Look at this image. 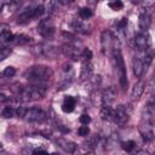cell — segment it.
<instances>
[{
  "mask_svg": "<svg viewBox=\"0 0 155 155\" xmlns=\"http://www.w3.org/2000/svg\"><path fill=\"white\" fill-rule=\"evenodd\" d=\"M53 71L46 65H31L24 71L25 80L34 86H45V84L52 78Z\"/></svg>",
  "mask_w": 155,
  "mask_h": 155,
  "instance_id": "6da1fadb",
  "label": "cell"
},
{
  "mask_svg": "<svg viewBox=\"0 0 155 155\" xmlns=\"http://www.w3.org/2000/svg\"><path fill=\"white\" fill-rule=\"evenodd\" d=\"M154 117H155V108L153 103H149L143 110L142 121L138 127L142 137L148 142L154 139Z\"/></svg>",
  "mask_w": 155,
  "mask_h": 155,
  "instance_id": "7a4b0ae2",
  "label": "cell"
},
{
  "mask_svg": "<svg viewBox=\"0 0 155 155\" xmlns=\"http://www.w3.org/2000/svg\"><path fill=\"white\" fill-rule=\"evenodd\" d=\"M46 88L45 86H21L16 91V99L19 102H31L40 99L45 96Z\"/></svg>",
  "mask_w": 155,
  "mask_h": 155,
  "instance_id": "3957f363",
  "label": "cell"
},
{
  "mask_svg": "<svg viewBox=\"0 0 155 155\" xmlns=\"http://www.w3.org/2000/svg\"><path fill=\"white\" fill-rule=\"evenodd\" d=\"M113 62H114V65H115V69L117 70V74H119V81H120V86L122 87V90H126L127 88V73H126V67H125V62H124V58H122V53H121V50L117 46H114L113 51Z\"/></svg>",
  "mask_w": 155,
  "mask_h": 155,
  "instance_id": "277c9868",
  "label": "cell"
},
{
  "mask_svg": "<svg viewBox=\"0 0 155 155\" xmlns=\"http://www.w3.org/2000/svg\"><path fill=\"white\" fill-rule=\"evenodd\" d=\"M45 12V8L42 5H36V6H29L25 7L21 11V13L17 17V23L18 24H25L35 18H39L42 16Z\"/></svg>",
  "mask_w": 155,
  "mask_h": 155,
  "instance_id": "5b68a950",
  "label": "cell"
},
{
  "mask_svg": "<svg viewBox=\"0 0 155 155\" xmlns=\"http://www.w3.org/2000/svg\"><path fill=\"white\" fill-rule=\"evenodd\" d=\"M31 51L36 56H40V57H44V58H47V59H54V58L58 57L61 50L51 42H41V44H38V45L33 46Z\"/></svg>",
  "mask_w": 155,
  "mask_h": 155,
  "instance_id": "8992f818",
  "label": "cell"
},
{
  "mask_svg": "<svg viewBox=\"0 0 155 155\" xmlns=\"http://www.w3.org/2000/svg\"><path fill=\"white\" fill-rule=\"evenodd\" d=\"M38 33L45 39H51L56 33V27L53 21L48 17L41 19L38 24Z\"/></svg>",
  "mask_w": 155,
  "mask_h": 155,
  "instance_id": "52a82bcc",
  "label": "cell"
},
{
  "mask_svg": "<svg viewBox=\"0 0 155 155\" xmlns=\"http://www.w3.org/2000/svg\"><path fill=\"white\" fill-rule=\"evenodd\" d=\"M28 122H35V124H41L44 121L47 120V114L40 109V108H30V109H27L24 116H23Z\"/></svg>",
  "mask_w": 155,
  "mask_h": 155,
  "instance_id": "ba28073f",
  "label": "cell"
},
{
  "mask_svg": "<svg viewBox=\"0 0 155 155\" xmlns=\"http://www.w3.org/2000/svg\"><path fill=\"white\" fill-rule=\"evenodd\" d=\"M130 115H131L130 108L126 107V105L120 104V105H117V107L114 109V120H113V122H115V124L122 126V125H125V124L128 121Z\"/></svg>",
  "mask_w": 155,
  "mask_h": 155,
  "instance_id": "9c48e42d",
  "label": "cell"
},
{
  "mask_svg": "<svg viewBox=\"0 0 155 155\" xmlns=\"http://www.w3.org/2000/svg\"><path fill=\"white\" fill-rule=\"evenodd\" d=\"M114 44H115V39L113 38L110 30H103L101 34V48L102 52L104 54L110 53L114 48Z\"/></svg>",
  "mask_w": 155,
  "mask_h": 155,
  "instance_id": "30bf717a",
  "label": "cell"
},
{
  "mask_svg": "<svg viewBox=\"0 0 155 155\" xmlns=\"http://www.w3.org/2000/svg\"><path fill=\"white\" fill-rule=\"evenodd\" d=\"M59 50L65 57H68V58H70L73 61H78V59L81 58L82 50L79 46L74 45V44H64Z\"/></svg>",
  "mask_w": 155,
  "mask_h": 155,
  "instance_id": "8fae6325",
  "label": "cell"
},
{
  "mask_svg": "<svg viewBox=\"0 0 155 155\" xmlns=\"http://www.w3.org/2000/svg\"><path fill=\"white\" fill-rule=\"evenodd\" d=\"M144 56L145 51H138V54L133 57L132 59V69L136 78H140L143 75L144 70Z\"/></svg>",
  "mask_w": 155,
  "mask_h": 155,
  "instance_id": "7c38bea8",
  "label": "cell"
},
{
  "mask_svg": "<svg viewBox=\"0 0 155 155\" xmlns=\"http://www.w3.org/2000/svg\"><path fill=\"white\" fill-rule=\"evenodd\" d=\"M116 96H117V91H116V87H115V86H109V87H107V88L103 91L102 97H101L102 107H111V104L114 103Z\"/></svg>",
  "mask_w": 155,
  "mask_h": 155,
  "instance_id": "4fadbf2b",
  "label": "cell"
},
{
  "mask_svg": "<svg viewBox=\"0 0 155 155\" xmlns=\"http://www.w3.org/2000/svg\"><path fill=\"white\" fill-rule=\"evenodd\" d=\"M134 46L137 51H147L149 46V35L148 33H138L134 36Z\"/></svg>",
  "mask_w": 155,
  "mask_h": 155,
  "instance_id": "5bb4252c",
  "label": "cell"
},
{
  "mask_svg": "<svg viewBox=\"0 0 155 155\" xmlns=\"http://www.w3.org/2000/svg\"><path fill=\"white\" fill-rule=\"evenodd\" d=\"M74 79V70L70 64L63 65V78L61 80V88H64V86H68Z\"/></svg>",
  "mask_w": 155,
  "mask_h": 155,
  "instance_id": "9a60e30c",
  "label": "cell"
},
{
  "mask_svg": "<svg viewBox=\"0 0 155 155\" xmlns=\"http://www.w3.org/2000/svg\"><path fill=\"white\" fill-rule=\"evenodd\" d=\"M56 143L58 144V147L62 149V150H64L65 153H68V154H73L76 149H78V145L74 143V142H71V140H68V139H65V138H58L57 140H56Z\"/></svg>",
  "mask_w": 155,
  "mask_h": 155,
  "instance_id": "2e32d148",
  "label": "cell"
},
{
  "mask_svg": "<svg viewBox=\"0 0 155 155\" xmlns=\"http://www.w3.org/2000/svg\"><path fill=\"white\" fill-rule=\"evenodd\" d=\"M93 75V67L91 64V61H84L81 65V73H80V80H90L91 76Z\"/></svg>",
  "mask_w": 155,
  "mask_h": 155,
  "instance_id": "e0dca14e",
  "label": "cell"
},
{
  "mask_svg": "<svg viewBox=\"0 0 155 155\" xmlns=\"http://www.w3.org/2000/svg\"><path fill=\"white\" fill-rule=\"evenodd\" d=\"M138 24H139V28H140L142 33H147V30L150 28V24H151V17H150V15L148 12H142L139 15Z\"/></svg>",
  "mask_w": 155,
  "mask_h": 155,
  "instance_id": "ac0fdd59",
  "label": "cell"
},
{
  "mask_svg": "<svg viewBox=\"0 0 155 155\" xmlns=\"http://www.w3.org/2000/svg\"><path fill=\"white\" fill-rule=\"evenodd\" d=\"M144 88H145V82L143 80H138L134 86L132 87V91H131V98L133 101H137L140 98V96L143 94L144 92Z\"/></svg>",
  "mask_w": 155,
  "mask_h": 155,
  "instance_id": "d6986e66",
  "label": "cell"
},
{
  "mask_svg": "<svg viewBox=\"0 0 155 155\" xmlns=\"http://www.w3.org/2000/svg\"><path fill=\"white\" fill-rule=\"evenodd\" d=\"M70 25H71V28L76 31V33H79V34H87L88 33V25L82 21V19H78V18H74L73 21H71V23H70Z\"/></svg>",
  "mask_w": 155,
  "mask_h": 155,
  "instance_id": "ffe728a7",
  "label": "cell"
},
{
  "mask_svg": "<svg viewBox=\"0 0 155 155\" xmlns=\"http://www.w3.org/2000/svg\"><path fill=\"white\" fill-rule=\"evenodd\" d=\"M97 144H98V136L97 134H93V136L88 137L87 140L82 143V150H84V153L87 154V153L92 151L97 147Z\"/></svg>",
  "mask_w": 155,
  "mask_h": 155,
  "instance_id": "44dd1931",
  "label": "cell"
},
{
  "mask_svg": "<svg viewBox=\"0 0 155 155\" xmlns=\"http://www.w3.org/2000/svg\"><path fill=\"white\" fill-rule=\"evenodd\" d=\"M75 104H76V99L73 96H65L62 104V110L64 113H71L75 109Z\"/></svg>",
  "mask_w": 155,
  "mask_h": 155,
  "instance_id": "7402d4cb",
  "label": "cell"
},
{
  "mask_svg": "<svg viewBox=\"0 0 155 155\" xmlns=\"http://www.w3.org/2000/svg\"><path fill=\"white\" fill-rule=\"evenodd\" d=\"M101 116L105 121L114 120V109L111 107H102L101 108Z\"/></svg>",
  "mask_w": 155,
  "mask_h": 155,
  "instance_id": "603a6c76",
  "label": "cell"
},
{
  "mask_svg": "<svg viewBox=\"0 0 155 155\" xmlns=\"http://www.w3.org/2000/svg\"><path fill=\"white\" fill-rule=\"evenodd\" d=\"M30 41H31V38H30V36L24 35V34H17V35L13 36L12 44H15V45H21V46H22V45H28Z\"/></svg>",
  "mask_w": 155,
  "mask_h": 155,
  "instance_id": "cb8c5ba5",
  "label": "cell"
},
{
  "mask_svg": "<svg viewBox=\"0 0 155 155\" xmlns=\"http://www.w3.org/2000/svg\"><path fill=\"white\" fill-rule=\"evenodd\" d=\"M13 34L11 31H7L2 35H0V47H10L8 45L13 41Z\"/></svg>",
  "mask_w": 155,
  "mask_h": 155,
  "instance_id": "d4e9b609",
  "label": "cell"
},
{
  "mask_svg": "<svg viewBox=\"0 0 155 155\" xmlns=\"http://www.w3.org/2000/svg\"><path fill=\"white\" fill-rule=\"evenodd\" d=\"M119 142V134L117 133H111L107 139H105V149H111L116 145V143Z\"/></svg>",
  "mask_w": 155,
  "mask_h": 155,
  "instance_id": "484cf974",
  "label": "cell"
},
{
  "mask_svg": "<svg viewBox=\"0 0 155 155\" xmlns=\"http://www.w3.org/2000/svg\"><path fill=\"white\" fill-rule=\"evenodd\" d=\"M59 7V1H48L45 4L44 8L45 11H47L48 13H54Z\"/></svg>",
  "mask_w": 155,
  "mask_h": 155,
  "instance_id": "4316f807",
  "label": "cell"
},
{
  "mask_svg": "<svg viewBox=\"0 0 155 155\" xmlns=\"http://www.w3.org/2000/svg\"><path fill=\"white\" fill-rule=\"evenodd\" d=\"M93 16V11L88 7H82L79 10V17L80 19H88Z\"/></svg>",
  "mask_w": 155,
  "mask_h": 155,
  "instance_id": "83f0119b",
  "label": "cell"
},
{
  "mask_svg": "<svg viewBox=\"0 0 155 155\" xmlns=\"http://www.w3.org/2000/svg\"><path fill=\"white\" fill-rule=\"evenodd\" d=\"M121 147H122V149L126 153H131L136 148V142L134 140H126V142H122L121 143Z\"/></svg>",
  "mask_w": 155,
  "mask_h": 155,
  "instance_id": "f1b7e54d",
  "label": "cell"
},
{
  "mask_svg": "<svg viewBox=\"0 0 155 155\" xmlns=\"http://www.w3.org/2000/svg\"><path fill=\"white\" fill-rule=\"evenodd\" d=\"M1 115H2L4 117H6V119L13 117V116L16 115V109H13L12 107H5V108L2 109V113H1Z\"/></svg>",
  "mask_w": 155,
  "mask_h": 155,
  "instance_id": "f546056e",
  "label": "cell"
},
{
  "mask_svg": "<svg viewBox=\"0 0 155 155\" xmlns=\"http://www.w3.org/2000/svg\"><path fill=\"white\" fill-rule=\"evenodd\" d=\"M127 24H128V21L126 17L121 18L117 23H116V28L119 31H122V33H126V28H127Z\"/></svg>",
  "mask_w": 155,
  "mask_h": 155,
  "instance_id": "4dcf8cb0",
  "label": "cell"
},
{
  "mask_svg": "<svg viewBox=\"0 0 155 155\" xmlns=\"http://www.w3.org/2000/svg\"><path fill=\"white\" fill-rule=\"evenodd\" d=\"M11 52H12L11 47H0V62L6 59L11 54Z\"/></svg>",
  "mask_w": 155,
  "mask_h": 155,
  "instance_id": "1f68e13d",
  "label": "cell"
},
{
  "mask_svg": "<svg viewBox=\"0 0 155 155\" xmlns=\"http://www.w3.org/2000/svg\"><path fill=\"white\" fill-rule=\"evenodd\" d=\"M108 5H109V7H110L111 10H114V11H119V10H121V8L124 7V4H122L121 1H119V0L111 1V2H109Z\"/></svg>",
  "mask_w": 155,
  "mask_h": 155,
  "instance_id": "d6a6232c",
  "label": "cell"
},
{
  "mask_svg": "<svg viewBox=\"0 0 155 155\" xmlns=\"http://www.w3.org/2000/svg\"><path fill=\"white\" fill-rule=\"evenodd\" d=\"M88 133H90V128L87 126H85V125H82V126H80L78 128V134L81 136V137H87Z\"/></svg>",
  "mask_w": 155,
  "mask_h": 155,
  "instance_id": "836d02e7",
  "label": "cell"
},
{
  "mask_svg": "<svg viewBox=\"0 0 155 155\" xmlns=\"http://www.w3.org/2000/svg\"><path fill=\"white\" fill-rule=\"evenodd\" d=\"M15 74H16V69H15L13 67H7V68H5V70L2 71V75L6 76V78H11V76H13Z\"/></svg>",
  "mask_w": 155,
  "mask_h": 155,
  "instance_id": "e575fe53",
  "label": "cell"
},
{
  "mask_svg": "<svg viewBox=\"0 0 155 155\" xmlns=\"http://www.w3.org/2000/svg\"><path fill=\"white\" fill-rule=\"evenodd\" d=\"M81 58H84V61H91L92 58V52L90 48H84L82 53H81Z\"/></svg>",
  "mask_w": 155,
  "mask_h": 155,
  "instance_id": "d590c367",
  "label": "cell"
},
{
  "mask_svg": "<svg viewBox=\"0 0 155 155\" xmlns=\"http://www.w3.org/2000/svg\"><path fill=\"white\" fill-rule=\"evenodd\" d=\"M79 120H80V122H81L82 125H85V126H87V125L91 122V117H90L87 114H82Z\"/></svg>",
  "mask_w": 155,
  "mask_h": 155,
  "instance_id": "8d00e7d4",
  "label": "cell"
},
{
  "mask_svg": "<svg viewBox=\"0 0 155 155\" xmlns=\"http://www.w3.org/2000/svg\"><path fill=\"white\" fill-rule=\"evenodd\" d=\"M7 31H10V25L6 23H0V35L5 34Z\"/></svg>",
  "mask_w": 155,
  "mask_h": 155,
  "instance_id": "74e56055",
  "label": "cell"
},
{
  "mask_svg": "<svg viewBox=\"0 0 155 155\" xmlns=\"http://www.w3.org/2000/svg\"><path fill=\"white\" fill-rule=\"evenodd\" d=\"M25 111H27V109H25V108L19 107V108H17V109H16V115H18V116L23 117V116H24V114H25Z\"/></svg>",
  "mask_w": 155,
  "mask_h": 155,
  "instance_id": "f35d334b",
  "label": "cell"
},
{
  "mask_svg": "<svg viewBox=\"0 0 155 155\" xmlns=\"http://www.w3.org/2000/svg\"><path fill=\"white\" fill-rule=\"evenodd\" d=\"M33 155H48L45 150H34Z\"/></svg>",
  "mask_w": 155,
  "mask_h": 155,
  "instance_id": "ab89813d",
  "label": "cell"
},
{
  "mask_svg": "<svg viewBox=\"0 0 155 155\" xmlns=\"http://www.w3.org/2000/svg\"><path fill=\"white\" fill-rule=\"evenodd\" d=\"M10 1H4V0H0V13L2 12V10H4V7H5V5H7Z\"/></svg>",
  "mask_w": 155,
  "mask_h": 155,
  "instance_id": "60d3db41",
  "label": "cell"
},
{
  "mask_svg": "<svg viewBox=\"0 0 155 155\" xmlns=\"http://www.w3.org/2000/svg\"><path fill=\"white\" fill-rule=\"evenodd\" d=\"M136 155H150V153L147 151V150H144V149H142V150H138L136 153Z\"/></svg>",
  "mask_w": 155,
  "mask_h": 155,
  "instance_id": "b9f144b4",
  "label": "cell"
},
{
  "mask_svg": "<svg viewBox=\"0 0 155 155\" xmlns=\"http://www.w3.org/2000/svg\"><path fill=\"white\" fill-rule=\"evenodd\" d=\"M48 155H59V154H57V153H52V154H48Z\"/></svg>",
  "mask_w": 155,
  "mask_h": 155,
  "instance_id": "7bdbcfd3",
  "label": "cell"
},
{
  "mask_svg": "<svg viewBox=\"0 0 155 155\" xmlns=\"http://www.w3.org/2000/svg\"><path fill=\"white\" fill-rule=\"evenodd\" d=\"M0 150H2V144L0 143Z\"/></svg>",
  "mask_w": 155,
  "mask_h": 155,
  "instance_id": "ee69618b",
  "label": "cell"
},
{
  "mask_svg": "<svg viewBox=\"0 0 155 155\" xmlns=\"http://www.w3.org/2000/svg\"><path fill=\"white\" fill-rule=\"evenodd\" d=\"M0 80H1V74H0Z\"/></svg>",
  "mask_w": 155,
  "mask_h": 155,
  "instance_id": "f6af8a7d",
  "label": "cell"
}]
</instances>
